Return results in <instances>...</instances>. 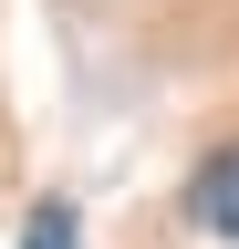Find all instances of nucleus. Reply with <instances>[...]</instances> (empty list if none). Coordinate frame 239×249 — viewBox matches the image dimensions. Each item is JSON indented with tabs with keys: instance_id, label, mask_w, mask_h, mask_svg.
Here are the masks:
<instances>
[{
	"instance_id": "1",
	"label": "nucleus",
	"mask_w": 239,
	"mask_h": 249,
	"mask_svg": "<svg viewBox=\"0 0 239 249\" xmlns=\"http://www.w3.org/2000/svg\"><path fill=\"white\" fill-rule=\"evenodd\" d=\"M187 218H198L208 239H239V145H219V156L187 177Z\"/></svg>"
},
{
	"instance_id": "2",
	"label": "nucleus",
	"mask_w": 239,
	"mask_h": 249,
	"mask_svg": "<svg viewBox=\"0 0 239 249\" xmlns=\"http://www.w3.org/2000/svg\"><path fill=\"white\" fill-rule=\"evenodd\" d=\"M32 249H83V239H73V208H63V197H52V208H32Z\"/></svg>"
}]
</instances>
